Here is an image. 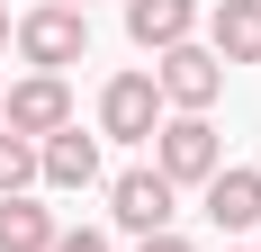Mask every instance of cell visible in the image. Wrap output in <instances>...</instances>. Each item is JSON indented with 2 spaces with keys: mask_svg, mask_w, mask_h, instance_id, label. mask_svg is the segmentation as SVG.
Returning a JSON list of instances; mask_svg holds the SVG:
<instances>
[{
  "mask_svg": "<svg viewBox=\"0 0 261 252\" xmlns=\"http://www.w3.org/2000/svg\"><path fill=\"white\" fill-rule=\"evenodd\" d=\"M153 171L171 180V189H207V180L225 171L216 126H207V117H162V126H153Z\"/></svg>",
  "mask_w": 261,
  "mask_h": 252,
  "instance_id": "cell-1",
  "label": "cell"
},
{
  "mask_svg": "<svg viewBox=\"0 0 261 252\" xmlns=\"http://www.w3.org/2000/svg\"><path fill=\"white\" fill-rule=\"evenodd\" d=\"M153 90H162V108L207 117V108H216V90H225V63H216L207 45H171V54H153Z\"/></svg>",
  "mask_w": 261,
  "mask_h": 252,
  "instance_id": "cell-2",
  "label": "cell"
},
{
  "mask_svg": "<svg viewBox=\"0 0 261 252\" xmlns=\"http://www.w3.org/2000/svg\"><path fill=\"white\" fill-rule=\"evenodd\" d=\"M18 54L36 63V72H54V81H63V63H81V54H90V18L45 0V9H27V18H18Z\"/></svg>",
  "mask_w": 261,
  "mask_h": 252,
  "instance_id": "cell-3",
  "label": "cell"
},
{
  "mask_svg": "<svg viewBox=\"0 0 261 252\" xmlns=\"http://www.w3.org/2000/svg\"><path fill=\"white\" fill-rule=\"evenodd\" d=\"M0 126L9 135H27V144H45V135H63L72 126V90L54 72H27L18 90H0Z\"/></svg>",
  "mask_w": 261,
  "mask_h": 252,
  "instance_id": "cell-4",
  "label": "cell"
},
{
  "mask_svg": "<svg viewBox=\"0 0 261 252\" xmlns=\"http://www.w3.org/2000/svg\"><path fill=\"white\" fill-rule=\"evenodd\" d=\"M153 126H162L153 72H117V81L99 90V135H108V144H153Z\"/></svg>",
  "mask_w": 261,
  "mask_h": 252,
  "instance_id": "cell-5",
  "label": "cell"
},
{
  "mask_svg": "<svg viewBox=\"0 0 261 252\" xmlns=\"http://www.w3.org/2000/svg\"><path fill=\"white\" fill-rule=\"evenodd\" d=\"M108 216L144 243V234H171V180L162 171H117L108 180Z\"/></svg>",
  "mask_w": 261,
  "mask_h": 252,
  "instance_id": "cell-6",
  "label": "cell"
},
{
  "mask_svg": "<svg viewBox=\"0 0 261 252\" xmlns=\"http://www.w3.org/2000/svg\"><path fill=\"white\" fill-rule=\"evenodd\" d=\"M36 180H45V189H90V180H99V135H81V126L45 135V144H36Z\"/></svg>",
  "mask_w": 261,
  "mask_h": 252,
  "instance_id": "cell-7",
  "label": "cell"
},
{
  "mask_svg": "<svg viewBox=\"0 0 261 252\" xmlns=\"http://www.w3.org/2000/svg\"><path fill=\"white\" fill-rule=\"evenodd\" d=\"M189 27H198V0H126V36H135L144 54L189 45Z\"/></svg>",
  "mask_w": 261,
  "mask_h": 252,
  "instance_id": "cell-8",
  "label": "cell"
},
{
  "mask_svg": "<svg viewBox=\"0 0 261 252\" xmlns=\"http://www.w3.org/2000/svg\"><path fill=\"white\" fill-rule=\"evenodd\" d=\"M207 225L216 234H252L261 225V171H234V162H225V171L207 180Z\"/></svg>",
  "mask_w": 261,
  "mask_h": 252,
  "instance_id": "cell-9",
  "label": "cell"
},
{
  "mask_svg": "<svg viewBox=\"0 0 261 252\" xmlns=\"http://www.w3.org/2000/svg\"><path fill=\"white\" fill-rule=\"evenodd\" d=\"M207 36H216V63H261V0H216V18H207Z\"/></svg>",
  "mask_w": 261,
  "mask_h": 252,
  "instance_id": "cell-10",
  "label": "cell"
},
{
  "mask_svg": "<svg viewBox=\"0 0 261 252\" xmlns=\"http://www.w3.org/2000/svg\"><path fill=\"white\" fill-rule=\"evenodd\" d=\"M0 252H54V207H36L27 189L0 198Z\"/></svg>",
  "mask_w": 261,
  "mask_h": 252,
  "instance_id": "cell-11",
  "label": "cell"
},
{
  "mask_svg": "<svg viewBox=\"0 0 261 252\" xmlns=\"http://www.w3.org/2000/svg\"><path fill=\"white\" fill-rule=\"evenodd\" d=\"M27 180H36V144H27V135H9V126H0V198H18Z\"/></svg>",
  "mask_w": 261,
  "mask_h": 252,
  "instance_id": "cell-12",
  "label": "cell"
},
{
  "mask_svg": "<svg viewBox=\"0 0 261 252\" xmlns=\"http://www.w3.org/2000/svg\"><path fill=\"white\" fill-rule=\"evenodd\" d=\"M54 252H108L99 225H54Z\"/></svg>",
  "mask_w": 261,
  "mask_h": 252,
  "instance_id": "cell-13",
  "label": "cell"
},
{
  "mask_svg": "<svg viewBox=\"0 0 261 252\" xmlns=\"http://www.w3.org/2000/svg\"><path fill=\"white\" fill-rule=\"evenodd\" d=\"M135 252H189V243H180V234H144Z\"/></svg>",
  "mask_w": 261,
  "mask_h": 252,
  "instance_id": "cell-14",
  "label": "cell"
},
{
  "mask_svg": "<svg viewBox=\"0 0 261 252\" xmlns=\"http://www.w3.org/2000/svg\"><path fill=\"white\" fill-rule=\"evenodd\" d=\"M54 9H90V0H54Z\"/></svg>",
  "mask_w": 261,
  "mask_h": 252,
  "instance_id": "cell-15",
  "label": "cell"
},
{
  "mask_svg": "<svg viewBox=\"0 0 261 252\" xmlns=\"http://www.w3.org/2000/svg\"><path fill=\"white\" fill-rule=\"evenodd\" d=\"M0 45H9V9H0Z\"/></svg>",
  "mask_w": 261,
  "mask_h": 252,
  "instance_id": "cell-16",
  "label": "cell"
}]
</instances>
